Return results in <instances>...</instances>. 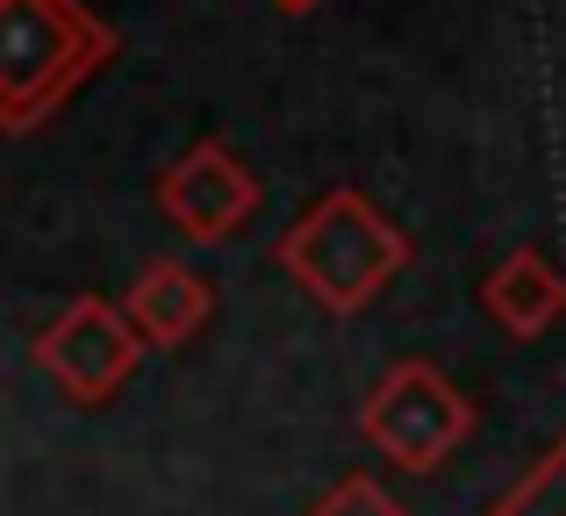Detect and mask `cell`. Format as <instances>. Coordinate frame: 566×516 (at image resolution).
<instances>
[{
	"instance_id": "1",
	"label": "cell",
	"mask_w": 566,
	"mask_h": 516,
	"mask_svg": "<svg viewBox=\"0 0 566 516\" xmlns=\"http://www.w3.org/2000/svg\"><path fill=\"white\" fill-rule=\"evenodd\" d=\"M416 244L366 187H331L287 223L273 244V265L323 308V316H366L401 273Z\"/></svg>"
},
{
	"instance_id": "2",
	"label": "cell",
	"mask_w": 566,
	"mask_h": 516,
	"mask_svg": "<svg viewBox=\"0 0 566 516\" xmlns=\"http://www.w3.org/2000/svg\"><path fill=\"white\" fill-rule=\"evenodd\" d=\"M115 51V29L86 0H0V129L29 137L51 123Z\"/></svg>"
},
{
	"instance_id": "3",
	"label": "cell",
	"mask_w": 566,
	"mask_h": 516,
	"mask_svg": "<svg viewBox=\"0 0 566 516\" xmlns=\"http://www.w3.org/2000/svg\"><path fill=\"white\" fill-rule=\"evenodd\" d=\"M481 409L452 388L430 359H401L374 380V394L359 402V431L380 460L409 466V474H438L459 445L473 438Z\"/></svg>"
},
{
	"instance_id": "4",
	"label": "cell",
	"mask_w": 566,
	"mask_h": 516,
	"mask_svg": "<svg viewBox=\"0 0 566 516\" xmlns=\"http://www.w3.org/2000/svg\"><path fill=\"white\" fill-rule=\"evenodd\" d=\"M36 373L65 394L72 409H108L115 394L137 380L144 366V330L129 323V308L101 302V294H72L51 323L36 330Z\"/></svg>"
},
{
	"instance_id": "5",
	"label": "cell",
	"mask_w": 566,
	"mask_h": 516,
	"mask_svg": "<svg viewBox=\"0 0 566 516\" xmlns=\"http://www.w3.org/2000/svg\"><path fill=\"white\" fill-rule=\"evenodd\" d=\"M151 201H158V215H166V223L180 230L187 244L216 252V244H230L237 230H244L251 215H259L265 180L251 172V158L237 151V144L201 137V144H187V151L172 158L166 172H158Z\"/></svg>"
},
{
	"instance_id": "6",
	"label": "cell",
	"mask_w": 566,
	"mask_h": 516,
	"mask_svg": "<svg viewBox=\"0 0 566 516\" xmlns=\"http://www.w3.org/2000/svg\"><path fill=\"white\" fill-rule=\"evenodd\" d=\"M123 308H129V323L144 330L151 351H180V345H193V337L208 330V316H216V287H208L193 265H180V259H151V265H137Z\"/></svg>"
},
{
	"instance_id": "7",
	"label": "cell",
	"mask_w": 566,
	"mask_h": 516,
	"mask_svg": "<svg viewBox=\"0 0 566 516\" xmlns=\"http://www.w3.org/2000/svg\"><path fill=\"white\" fill-rule=\"evenodd\" d=\"M481 308L502 337H545L566 316V273L553 265V252L516 244V252L481 280Z\"/></svg>"
},
{
	"instance_id": "8",
	"label": "cell",
	"mask_w": 566,
	"mask_h": 516,
	"mask_svg": "<svg viewBox=\"0 0 566 516\" xmlns=\"http://www.w3.org/2000/svg\"><path fill=\"white\" fill-rule=\"evenodd\" d=\"M488 516H566V438H553L545 460H531V474L516 481Z\"/></svg>"
},
{
	"instance_id": "9",
	"label": "cell",
	"mask_w": 566,
	"mask_h": 516,
	"mask_svg": "<svg viewBox=\"0 0 566 516\" xmlns=\"http://www.w3.org/2000/svg\"><path fill=\"white\" fill-rule=\"evenodd\" d=\"M308 516H409V509H401L395 495L380 488V481H366V474H345V481H337V488L323 495V503L308 509Z\"/></svg>"
},
{
	"instance_id": "10",
	"label": "cell",
	"mask_w": 566,
	"mask_h": 516,
	"mask_svg": "<svg viewBox=\"0 0 566 516\" xmlns=\"http://www.w3.org/2000/svg\"><path fill=\"white\" fill-rule=\"evenodd\" d=\"M265 8H280V14H287V22H302V14H316L323 0H265Z\"/></svg>"
}]
</instances>
